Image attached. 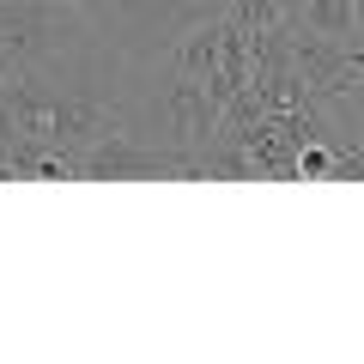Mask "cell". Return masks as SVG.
<instances>
[{"label":"cell","mask_w":364,"mask_h":364,"mask_svg":"<svg viewBox=\"0 0 364 364\" xmlns=\"http://www.w3.org/2000/svg\"><path fill=\"white\" fill-rule=\"evenodd\" d=\"M225 18H231L243 37H267V31L286 18V6H279V0H225Z\"/></svg>","instance_id":"cell-5"},{"label":"cell","mask_w":364,"mask_h":364,"mask_svg":"<svg viewBox=\"0 0 364 364\" xmlns=\"http://www.w3.org/2000/svg\"><path fill=\"white\" fill-rule=\"evenodd\" d=\"M352 116H358V128H364V79H358V91H352Z\"/></svg>","instance_id":"cell-7"},{"label":"cell","mask_w":364,"mask_h":364,"mask_svg":"<svg viewBox=\"0 0 364 364\" xmlns=\"http://www.w3.org/2000/svg\"><path fill=\"white\" fill-rule=\"evenodd\" d=\"M352 25H364V0H352Z\"/></svg>","instance_id":"cell-8"},{"label":"cell","mask_w":364,"mask_h":364,"mask_svg":"<svg viewBox=\"0 0 364 364\" xmlns=\"http://www.w3.org/2000/svg\"><path fill=\"white\" fill-rule=\"evenodd\" d=\"M291 55H298L304 79H310V85H322V91H346L352 79L364 73L358 49H352L346 37H316V31H304V43H298Z\"/></svg>","instance_id":"cell-2"},{"label":"cell","mask_w":364,"mask_h":364,"mask_svg":"<svg viewBox=\"0 0 364 364\" xmlns=\"http://www.w3.org/2000/svg\"><path fill=\"white\" fill-rule=\"evenodd\" d=\"M67 37H79L67 0H0V79L55 61Z\"/></svg>","instance_id":"cell-1"},{"label":"cell","mask_w":364,"mask_h":364,"mask_svg":"<svg viewBox=\"0 0 364 364\" xmlns=\"http://www.w3.org/2000/svg\"><path fill=\"white\" fill-rule=\"evenodd\" d=\"M298 18L316 37H352V0H304Z\"/></svg>","instance_id":"cell-4"},{"label":"cell","mask_w":364,"mask_h":364,"mask_svg":"<svg viewBox=\"0 0 364 364\" xmlns=\"http://www.w3.org/2000/svg\"><path fill=\"white\" fill-rule=\"evenodd\" d=\"M116 6L140 31H164V43H176L182 31H195V25L225 18V0H116Z\"/></svg>","instance_id":"cell-3"},{"label":"cell","mask_w":364,"mask_h":364,"mask_svg":"<svg viewBox=\"0 0 364 364\" xmlns=\"http://www.w3.org/2000/svg\"><path fill=\"white\" fill-rule=\"evenodd\" d=\"M328 170H334V152H328V146H304L298 176H328Z\"/></svg>","instance_id":"cell-6"},{"label":"cell","mask_w":364,"mask_h":364,"mask_svg":"<svg viewBox=\"0 0 364 364\" xmlns=\"http://www.w3.org/2000/svg\"><path fill=\"white\" fill-rule=\"evenodd\" d=\"M279 6H286V13H298V6H304V0H279Z\"/></svg>","instance_id":"cell-9"},{"label":"cell","mask_w":364,"mask_h":364,"mask_svg":"<svg viewBox=\"0 0 364 364\" xmlns=\"http://www.w3.org/2000/svg\"><path fill=\"white\" fill-rule=\"evenodd\" d=\"M67 6H97V0H67Z\"/></svg>","instance_id":"cell-10"}]
</instances>
